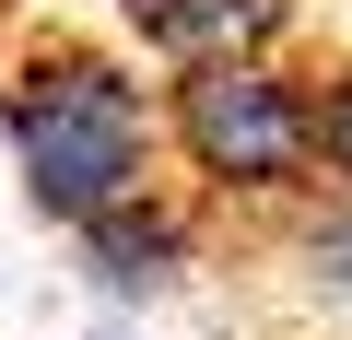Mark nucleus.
<instances>
[{"label":"nucleus","mask_w":352,"mask_h":340,"mask_svg":"<svg viewBox=\"0 0 352 340\" xmlns=\"http://www.w3.org/2000/svg\"><path fill=\"white\" fill-rule=\"evenodd\" d=\"M0 152H12L36 223L82 235V223H106L118 200L164 188V152H176V141H164V82H141V71L106 59V47L47 36V47L12 59V82H0Z\"/></svg>","instance_id":"f257e3e1"},{"label":"nucleus","mask_w":352,"mask_h":340,"mask_svg":"<svg viewBox=\"0 0 352 340\" xmlns=\"http://www.w3.org/2000/svg\"><path fill=\"white\" fill-rule=\"evenodd\" d=\"M164 141L212 212H294L317 188V71L282 47L164 71Z\"/></svg>","instance_id":"f03ea898"},{"label":"nucleus","mask_w":352,"mask_h":340,"mask_svg":"<svg viewBox=\"0 0 352 340\" xmlns=\"http://www.w3.org/2000/svg\"><path fill=\"white\" fill-rule=\"evenodd\" d=\"M71 247H82L94 293L153 305V293H176V282H188V258H200V212L176 200V188H141V200H118L106 223H82Z\"/></svg>","instance_id":"7ed1b4c3"},{"label":"nucleus","mask_w":352,"mask_h":340,"mask_svg":"<svg viewBox=\"0 0 352 340\" xmlns=\"http://www.w3.org/2000/svg\"><path fill=\"white\" fill-rule=\"evenodd\" d=\"M129 36L164 59V71H188V59H247V47H282L305 0H118Z\"/></svg>","instance_id":"20e7f679"},{"label":"nucleus","mask_w":352,"mask_h":340,"mask_svg":"<svg viewBox=\"0 0 352 340\" xmlns=\"http://www.w3.org/2000/svg\"><path fill=\"white\" fill-rule=\"evenodd\" d=\"M282 223V247H294V270H305V293H329V305H352V188H305L294 212H270Z\"/></svg>","instance_id":"39448f33"},{"label":"nucleus","mask_w":352,"mask_h":340,"mask_svg":"<svg viewBox=\"0 0 352 340\" xmlns=\"http://www.w3.org/2000/svg\"><path fill=\"white\" fill-rule=\"evenodd\" d=\"M317 177H329V188H352V59H329V71H317Z\"/></svg>","instance_id":"423d86ee"}]
</instances>
